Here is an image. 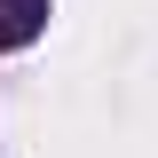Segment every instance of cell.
Returning <instances> with one entry per match:
<instances>
[{
	"instance_id": "obj_1",
	"label": "cell",
	"mask_w": 158,
	"mask_h": 158,
	"mask_svg": "<svg viewBox=\"0 0 158 158\" xmlns=\"http://www.w3.org/2000/svg\"><path fill=\"white\" fill-rule=\"evenodd\" d=\"M48 24V0H0V48H32Z\"/></svg>"
}]
</instances>
